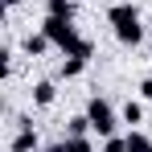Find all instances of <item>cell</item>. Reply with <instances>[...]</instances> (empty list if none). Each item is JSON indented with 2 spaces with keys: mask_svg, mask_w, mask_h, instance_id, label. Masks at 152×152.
I'll return each mask as SVG.
<instances>
[{
  "mask_svg": "<svg viewBox=\"0 0 152 152\" xmlns=\"http://www.w3.org/2000/svg\"><path fill=\"white\" fill-rule=\"evenodd\" d=\"M86 119H91V132H95L99 140H107V136H115V127H119V119H124V115H115L111 99L95 95V99L86 103Z\"/></svg>",
  "mask_w": 152,
  "mask_h": 152,
  "instance_id": "obj_2",
  "label": "cell"
},
{
  "mask_svg": "<svg viewBox=\"0 0 152 152\" xmlns=\"http://www.w3.org/2000/svg\"><path fill=\"white\" fill-rule=\"evenodd\" d=\"M58 99V86H53V78H41V82H33V103L37 107H50Z\"/></svg>",
  "mask_w": 152,
  "mask_h": 152,
  "instance_id": "obj_5",
  "label": "cell"
},
{
  "mask_svg": "<svg viewBox=\"0 0 152 152\" xmlns=\"http://www.w3.org/2000/svg\"><path fill=\"white\" fill-rule=\"evenodd\" d=\"M107 25L115 33V41L127 45V50H136L144 41V25H140V8L136 4H111L107 8Z\"/></svg>",
  "mask_w": 152,
  "mask_h": 152,
  "instance_id": "obj_1",
  "label": "cell"
},
{
  "mask_svg": "<svg viewBox=\"0 0 152 152\" xmlns=\"http://www.w3.org/2000/svg\"><path fill=\"white\" fill-rule=\"evenodd\" d=\"M8 152H37V132H33V124H29V119H21V132L12 136Z\"/></svg>",
  "mask_w": 152,
  "mask_h": 152,
  "instance_id": "obj_3",
  "label": "cell"
},
{
  "mask_svg": "<svg viewBox=\"0 0 152 152\" xmlns=\"http://www.w3.org/2000/svg\"><path fill=\"white\" fill-rule=\"evenodd\" d=\"M103 152H127V136H107L103 140Z\"/></svg>",
  "mask_w": 152,
  "mask_h": 152,
  "instance_id": "obj_12",
  "label": "cell"
},
{
  "mask_svg": "<svg viewBox=\"0 0 152 152\" xmlns=\"http://www.w3.org/2000/svg\"><path fill=\"white\" fill-rule=\"evenodd\" d=\"M86 70V58H74V53H66V62H62V78H78Z\"/></svg>",
  "mask_w": 152,
  "mask_h": 152,
  "instance_id": "obj_10",
  "label": "cell"
},
{
  "mask_svg": "<svg viewBox=\"0 0 152 152\" xmlns=\"http://www.w3.org/2000/svg\"><path fill=\"white\" fill-rule=\"evenodd\" d=\"M127 152H152V136L140 132V127H132L127 132Z\"/></svg>",
  "mask_w": 152,
  "mask_h": 152,
  "instance_id": "obj_7",
  "label": "cell"
},
{
  "mask_svg": "<svg viewBox=\"0 0 152 152\" xmlns=\"http://www.w3.org/2000/svg\"><path fill=\"white\" fill-rule=\"evenodd\" d=\"M41 152H53V148H41Z\"/></svg>",
  "mask_w": 152,
  "mask_h": 152,
  "instance_id": "obj_14",
  "label": "cell"
},
{
  "mask_svg": "<svg viewBox=\"0 0 152 152\" xmlns=\"http://www.w3.org/2000/svg\"><path fill=\"white\" fill-rule=\"evenodd\" d=\"M66 136H91V119H86V111L74 115V119L66 124Z\"/></svg>",
  "mask_w": 152,
  "mask_h": 152,
  "instance_id": "obj_11",
  "label": "cell"
},
{
  "mask_svg": "<svg viewBox=\"0 0 152 152\" xmlns=\"http://www.w3.org/2000/svg\"><path fill=\"white\" fill-rule=\"evenodd\" d=\"M45 17H70L74 21V0H45Z\"/></svg>",
  "mask_w": 152,
  "mask_h": 152,
  "instance_id": "obj_8",
  "label": "cell"
},
{
  "mask_svg": "<svg viewBox=\"0 0 152 152\" xmlns=\"http://www.w3.org/2000/svg\"><path fill=\"white\" fill-rule=\"evenodd\" d=\"M53 152H95V144H91V136H66L53 144Z\"/></svg>",
  "mask_w": 152,
  "mask_h": 152,
  "instance_id": "obj_6",
  "label": "cell"
},
{
  "mask_svg": "<svg viewBox=\"0 0 152 152\" xmlns=\"http://www.w3.org/2000/svg\"><path fill=\"white\" fill-rule=\"evenodd\" d=\"M140 99H148V103H152V78H144V82H140Z\"/></svg>",
  "mask_w": 152,
  "mask_h": 152,
  "instance_id": "obj_13",
  "label": "cell"
},
{
  "mask_svg": "<svg viewBox=\"0 0 152 152\" xmlns=\"http://www.w3.org/2000/svg\"><path fill=\"white\" fill-rule=\"evenodd\" d=\"M119 115H124V124H140V119H144V103H140V99H127Z\"/></svg>",
  "mask_w": 152,
  "mask_h": 152,
  "instance_id": "obj_9",
  "label": "cell"
},
{
  "mask_svg": "<svg viewBox=\"0 0 152 152\" xmlns=\"http://www.w3.org/2000/svg\"><path fill=\"white\" fill-rule=\"evenodd\" d=\"M50 45H53V41L45 37V33H41V29H37V33H29L25 41H21V50H25V58H41V53L50 50Z\"/></svg>",
  "mask_w": 152,
  "mask_h": 152,
  "instance_id": "obj_4",
  "label": "cell"
}]
</instances>
